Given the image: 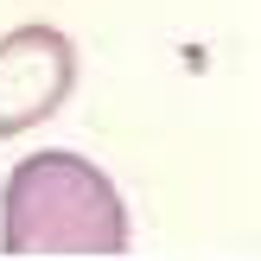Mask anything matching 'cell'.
<instances>
[{
  "label": "cell",
  "mask_w": 261,
  "mask_h": 261,
  "mask_svg": "<svg viewBox=\"0 0 261 261\" xmlns=\"http://www.w3.org/2000/svg\"><path fill=\"white\" fill-rule=\"evenodd\" d=\"M7 255H127V204L83 153H32L0 191Z\"/></svg>",
  "instance_id": "6da1fadb"
},
{
  "label": "cell",
  "mask_w": 261,
  "mask_h": 261,
  "mask_svg": "<svg viewBox=\"0 0 261 261\" xmlns=\"http://www.w3.org/2000/svg\"><path fill=\"white\" fill-rule=\"evenodd\" d=\"M76 89V45L58 25H19L0 38V140L51 121Z\"/></svg>",
  "instance_id": "7a4b0ae2"
}]
</instances>
